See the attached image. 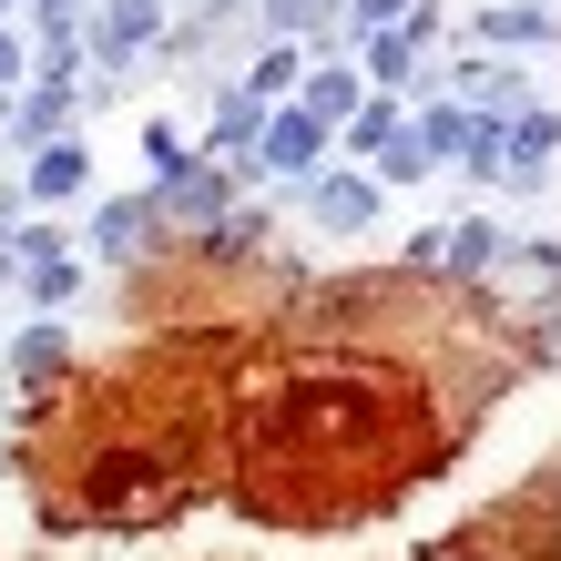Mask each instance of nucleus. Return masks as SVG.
<instances>
[{
	"label": "nucleus",
	"instance_id": "17",
	"mask_svg": "<svg viewBox=\"0 0 561 561\" xmlns=\"http://www.w3.org/2000/svg\"><path fill=\"white\" fill-rule=\"evenodd\" d=\"M327 11H337V0H266L276 31H307V21H327Z\"/></svg>",
	"mask_w": 561,
	"mask_h": 561
},
{
	"label": "nucleus",
	"instance_id": "4",
	"mask_svg": "<svg viewBox=\"0 0 561 561\" xmlns=\"http://www.w3.org/2000/svg\"><path fill=\"white\" fill-rule=\"evenodd\" d=\"M551 144H561V123L541 103H520L511 113V144H501V184H541L551 174Z\"/></svg>",
	"mask_w": 561,
	"mask_h": 561
},
{
	"label": "nucleus",
	"instance_id": "14",
	"mask_svg": "<svg viewBox=\"0 0 561 561\" xmlns=\"http://www.w3.org/2000/svg\"><path fill=\"white\" fill-rule=\"evenodd\" d=\"M144 31H153V0H123V11L103 21V51H134V42H144Z\"/></svg>",
	"mask_w": 561,
	"mask_h": 561
},
{
	"label": "nucleus",
	"instance_id": "19",
	"mask_svg": "<svg viewBox=\"0 0 561 561\" xmlns=\"http://www.w3.org/2000/svg\"><path fill=\"white\" fill-rule=\"evenodd\" d=\"M11 82H21V42L0 31V92H11Z\"/></svg>",
	"mask_w": 561,
	"mask_h": 561
},
{
	"label": "nucleus",
	"instance_id": "18",
	"mask_svg": "<svg viewBox=\"0 0 561 561\" xmlns=\"http://www.w3.org/2000/svg\"><path fill=\"white\" fill-rule=\"evenodd\" d=\"M347 21H368V31H388V21H399V0H347Z\"/></svg>",
	"mask_w": 561,
	"mask_h": 561
},
{
	"label": "nucleus",
	"instance_id": "10",
	"mask_svg": "<svg viewBox=\"0 0 561 561\" xmlns=\"http://www.w3.org/2000/svg\"><path fill=\"white\" fill-rule=\"evenodd\" d=\"M144 163H153L163 184H174V174H194L205 153H184V134H174V123H144Z\"/></svg>",
	"mask_w": 561,
	"mask_h": 561
},
{
	"label": "nucleus",
	"instance_id": "12",
	"mask_svg": "<svg viewBox=\"0 0 561 561\" xmlns=\"http://www.w3.org/2000/svg\"><path fill=\"white\" fill-rule=\"evenodd\" d=\"M419 153H470V113H419Z\"/></svg>",
	"mask_w": 561,
	"mask_h": 561
},
{
	"label": "nucleus",
	"instance_id": "15",
	"mask_svg": "<svg viewBox=\"0 0 561 561\" xmlns=\"http://www.w3.org/2000/svg\"><path fill=\"white\" fill-rule=\"evenodd\" d=\"M286 82H296V51L276 42V51H266V61H255V72H245V92H255V103H276V92H286Z\"/></svg>",
	"mask_w": 561,
	"mask_h": 561
},
{
	"label": "nucleus",
	"instance_id": "7",
	"mask_svg": "<svg viewBox=\"0 0 561 561\" xmlns=\"http://www.w3.org/2000/svg\"><path fill=\"white\" fill-rule=\"evenodd\" d=\"M511 245H520V236H511L501 215H470V225H449V266H459V276H490Z\"/></svg>",
	"mask_w": 561,
	"mask_h": 561
},
{
	"label": "nucleus",
	"instance_id": "5",
	"mask_svg": "<svg viewBox=\"0 0 561 561\" xmlns=\"http://www.w3.org/2000/svg\"><path fill=\"white\" fill-rule=\"evenodd\" d=\"M307 205H317L327 236H368V225H378V184H368V174H317Z\"/></svg>",
	"mask_w": 561,
	"mask_h": 561
},
{
	"label": "nucleus",
	"instance_id": "8",
	"mask_svg": "<svg viewBox=\"0 0 561 561\" xmlns=\"http://www.w3.org/2000/svg\"><path fill=\"white\" fill-rule=\"evenodd\" d=\"M357 82H368V72H347V61H327V72L307 82V113H317V123H347V113H357Z\"/></svg>",
	"mask_w": 561,
	"mask_h": 561
},
{
	"label": "nucleus",
	"instance_id": "9",
	"mask_svg": "<svg viewBox=\"0 0 561 561\" xmlns=\"http://www.w3.org/2000/svg\"><path fill=\"white\" fill-rule=\"evenodd\" d=\"M144 225H153V194H144V205H103L92 245H103V255H134V245H144Z\"/></svg>",
	"mask_w": 561,
	"mask_h": 561
},
{
	"label": "nucleus",
	"instance_id": "2",
	"mask_svg": "<svg viewBox=\"0 0 561 561\" xmlns=\"http://www.w3.org/2000/svg\"><path fill=\"white\" fill-rule=\"evenodd\" d=\"M163 501H174V459H163V449H103L82 470V490H72L82 520H144Z\"/></svg>",
	"mask_w": 561,
	"mask_h": 561
},
{
	"label": "nucleus",
	"instance_id": "13",
	"mask_svg": "<svg viewBox=\"0 0 561 561\" xmlns=\"http://www.w3.org/2000/svg\"><path fill=\"white\" fill-rule=\"evenodd\" d=\"M21 276H31V296H42V307H61V296L82 286V266H72V255H42V266H21Z\"/></svg>",
	"mask_w": 561,
	"mask_h": 561
},
{
	"label": "nucleus",
	"instance_id": "16",
	"mask_svg": "<svg viewBox=\"0 0 561 561\" xmlns=\"http://www.w3.org/2000/svg\"><path fill=\"white\" fill-rule=\"evenodd\" d=\"M480 31H490V42H541V31H551V11H490Z\"/></svg>",
	"mask_w": 561,
	"mask_h": 561
},
{
	"label": "nucleus",
	"instance_id": "11",
	"mask_svg": "<svg viewBox=\"0 0 561 561\" xmlns=\"http://www.w3.org/2000/svg\"><path fill=\"white\" fill-rule=\"evenodd\" d=\"M61 357H72V347H61V327H31V337H21V378H31V388H51V378H61Z\"/></svg>",
	"mask_w": 561,
	"mask_h": 561
},
{
	"label": "nucleus",
	"instance_id": "1",
	"mask_svg": "<svg viewBox=\"0 0 561 561\" xmlns=\"http://www.w3.org/2000/svg\"><path fill=\"white\" fill-rule=\"evenodd\" d=\"M428 449L439 439H428L409 388H388L368 368H317L245 409L236 490L266 520H347V511H378L388 490H409L428 470Z\"/></svg>",
	"mask_w": 561,
	"mask_h": 561
},
{
	"label": "nucleus",
	"instance_id": "20",
	"mask_svg": "<svg viewBox=\"0 0 561 561\" xmlns=\"http://www.w3.org/2000/svg\"><path fill=\"white\" fill-rule=\"evenodd\" d=\"M0 11H11V0H0Z\"/></svg>",
	"mask_w": 561,
	"mask_h": 561
},
{
	"label": "nucleus",
	"instance_id": "6",
	"mask_svg": "<svg viewBox=\"0 0 561 561\" xmlns=\"http://www.w3.org/2000/svg\"><path fill=\"white\" fill-rule=\"evenodd\" d=\"M82 184H92V153H82V134H51L42 153H31V205H72Z\"/></svg>",
	"mask_w": 561,
	"mask_h": 561
},
{
	"label": "nucleus",
	"instance_id": "3",
	"mask_svg": "<svg viewBox=\"0 0 561 561\" xmlns=\"http://www.w3.org/2000/svg\"><path fill=\"white\" fill-rule=\"evenodd\" d=\"M327 134H337V123H317L307 103H296V113H266V134H255V174H317V163H327Z\"/></svg>",
	"mask_w": 561,
	"mask_h": 561
}]
</instances>
